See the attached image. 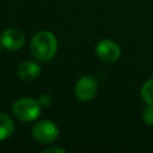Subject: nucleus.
Listing matches in <instances>:
<instances>
[{
  "instance_id": "nucleus-10",
  "label": "nucleus",
  "mask_w": 153,
  "mask_h": 153,
  "mask_svg": "<svg viewBox=\"0 0 153 153\" xmlns=\"http://www.w3.org/2000/svg\"><path fill=\"white\" fill-rule=\"evenodd\" d=\"M142 120L147 126H153V105L147 104L142 111Z\"/></svg>"
},
{
  "instance_id": "nucleus-8",
  "label": "nucleus",
  "mask_w": 153,
  "mask_h": 153,
  "mask_svg": "<svg viewBox=\"0 0 153 153\" xmlns=\"http://www.w3.org/2000/svg\"><path fill=\"white\" fill-rule=\"evenodd\" d=\"M14 130V124L12 118L0 112V140H5L10 137L13 134Z\"/></svg>"
},
{
  "instance_id": "nucleus-7",
  "label": "nucleus",
  "mask_w": 153,
  "mask_h": 153,
  "mask_svg": "<svg viewBox=\"0 0 153 153\" xmlns=\"http://www.w3.org/2000/svg\"><path fill=\"white\" fill-rule=\"evenodd\" d=\"M18 76L22 80L30 81L36 79L41 73V67L33 61H24L18 66Z\"/></svg>"
},
{
  "instance_id": "nucleus-4",
  "label": "nucleus",
  "mask_w": 153,
  "mask_h": 153,
  "mask_svg": "<svg viewBox=\"0 0 153 153\" xmlns=\"http://www.w3.org/2000/svg\"><path fill=\"white\" fill-rule=\"evenodd\" d=\"M96 54L102 61L111 63L120 59L121 48L116 42L111 39H102L96 45Z\"/></svg>"
},
{
  "instance_id": "nucleus-11",
  "label": "nucleus",
  "mask_w": 153,
  "mask_h": 153,
  "mask_svg": "<svg viewBox=\"0 0 153 153\" xmlns=\"http://www.w3.org/2000/svg\"><path fill=\"white\" fill-rule=\"evenodd\" d=\"M51 96L50 94H48V93H44V94H42L41 97H39V99H38V102H39V104H41V106L42 108H47V106H49L50 104H51Z\"/></svg>"
},
{
  "instance_id": "nucleus-9",
  "label": "nucleus",
  "mask_w": 153,
  "mask_h": 153,
  "mask_svg": "<svg viewBox=\"0 0 153 153\" xmlns=\"http://www.w3.org/2000/svg\"><path fill=\"white\" fill-rule=\"evenodd\" d=\"M141 97L146 104L153 105V78L147 80L141 87Z\"/></svg>"
},
{
  "instance_id": "nucleus-1",
  "label": "nucleus",
  "mask_w": 153,
  "mask_h": 153,
  "mask_svg": "<svg viewBox=\"0 0 153 153\" xmlns=\"http://www.w3.org/2000/svg\"><path fill=\"white\" fill-rule=\"evenodd\" d=\"M57 49L56 37L49 31L37 32L30 43V51L32 56L39 61H50Z\"/></svg>"
},
{
  "instance_id": "nucleus-6",
  "label": "nucleus",
  "mask_w": 153,
  "mask_h": 153,
  "mask_svg": "<svg viewBox=\"0 0 153 153\" xmlns=\"http://www.w3.org/2000/svg\"><path fill=\"white\" fill-rule=\"evenodd\" d=\"M1 44L8 50H19L25 41V35L22 30L16 27L6 29L0 36Z\"/></svg>"
},
{
  "instance_id": "nucleus-2",
  "label": "nucleus",
  "mask_w": 153,
  "mask_h": 153,
  "mask_svg": "<svg viewBox=\"0 0 153 153\" xmlns=\"http://www.w3.org/2000/svg\"><path fill=\"white\" fill-rule=\"evenodd\" d=\"M41 110L42 106L38 99L33 98H20L12 106V112L14 117L25 122L35 121L36 118H38Z\"/></svg>"
},
{
  "instance_id": "nucleus-12",
  "label": "nucleus",
  "mask_w": 153,
  "mask_h": 153,
  "mask_svg": "<svg viewBox=\"0 0 153 153\" xmlns=\"http://www.w3.org/2000/svg\"><path fill=\"white\" fill-rule=\"evenodd\" d=\"M44 153H54V152H57V153H65L66 151L63 148H60V147H50V148H47L43 151Z\"/></svg>"
},
{
  "instance_id": "nucleus-5",
  "label": "nucleus",
  "mask_w": 153,
  "mask_h": 153,
  "mask_svg": "<svg viewBox=\"0 0 153 153\" xmlns=\"http://www.w3.org/2000/svg\"><path fill=\"white\" fill-rule=\"evenodd\" d=\"M97 88H98V85L94 78L90 75H84L76 81L74 92L78 99L82 102H87V100H91L96 96Z\"/></svg>"
},
{
  "instance_id": "nucleus-3",
  "label": "nucleus",
  "mask_w": 153,
  "mask_h": 153,
  "mask_svg": "<svg viewBox=\"0 0 153 153\" xmlns=\"http://www.w3.org/2000/svg\"><path fill=\"white\" fill-rule=\"evenodd\" d=\"M32 136L41 143H50L59 136V128L51 121H41L36 123L31 129Z\"/></svg>"
}]
</instances>
